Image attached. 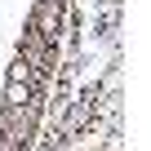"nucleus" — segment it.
Instances as JSON below:
<instances>
[{
	"label": "nucleus",
	"instance_id": "1",
	"mask_svg": "<svg viewBox=\"0 0 151 151\" xmlns=\"http://www.w3.org/2000/svg\"><path fill=\"white\" fill-rule=\"evenodd\" d=\"M31 93H27V80H9V89H5V102L9 107H22Z\"/></svg>",
	"mask_w": 151,
	"mask_h": 151
},
{
	"label": "nucleus",
	"instance_id": "2",
	"mask_svg": "<svg viewBox=\"0 0 151 151\" xmlns=\"http://www.w3.org/2000/svg\"><path fill=\"white\" fill-rule=\"evenodd\" d=\"M9 80H31V67H27V62H14V67H9Z\"/></svg>",
	"mask_w": 151,
	"mask_h": 151
}]
</instances>
